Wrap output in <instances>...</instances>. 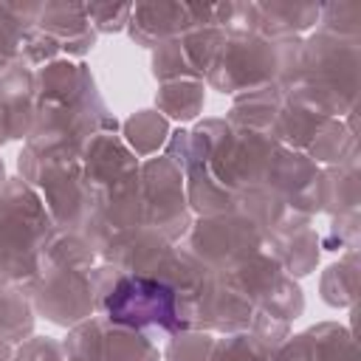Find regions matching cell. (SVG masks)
I'll return each instance as SVG.
<instances>
[{
  "label": "cell",
  "instance_id": "obj_1",
  "mask_svg": "<svg viewBox=\"0 0 361 361\" xmlns=\"http://www.w3.org/2000/svg\"><path fill=\"white\" fill-rule=\"evenodd\" d=\"M107 310L124 324H166L175 327V296L166 285L149 279H124L107 299Z\"/></svg>",
  "mask_w": 361,
  "mask_h": 361
}]
</instances>
